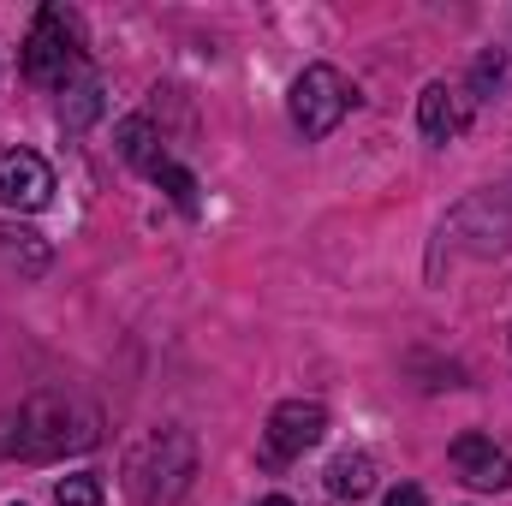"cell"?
I'll return each mask as SVG.
<instances>
[{
  "mask_svg": "<svg viewBox=\"0 0 512 506\" xmlns=\"http://www.w3.org/2000/svg\"><path fill=\"white\" fill-rule=\"evenodd\" d=\"M191 477H197V441L179 423L143 435L126 459V489L137 506H173L191 489Z\"/></svg>",
  "mask_w": 512,
  "mask_h": 506,
  "instance_id": "7a4b0ae2",
  "label": "cell"
},
{
  "mask_svg": "<svg viewBox=\"0 0 512 506\" xmlns=\"http://www.w3.org/2000/svg\"><path fill=\"white\" fill-rule=\"evenodd\" d=\"M256 506H292V501L286 495H268V501H256Z\"/></svg>",
  "mask_w": 512,
  "mask_h": 506,
  "instance_id": "2e32d148",
  "label": "cell"
},
{
  "mask_svg": "<svg viewBox=\"0 0 512 506\" xmlns=\"http://www.w3.org/2000/svg\"><path fill=\"white\" fill-rule=\"evenodd\" d=\"M501 78H507V48H483L477 66H471V102H477V96H495Z\"/></svg>",
  "mask_w": 512,
  "mask_h": 506,
  "instance_id": "4fadbf2b",
  "label": "cell"
},
{
  "mask_svg": "<svg viewBox=\"0 0 512 506\" xmlns=\"http://www.w3.org/2000/svg\"><path fill=\"white\" fill-rule=\"evenodd\" d=\"M90 66H84V18L72 12V6H60V0H48L42 12H36V24H30V36H24V78L36 84V90H66L72 78H84Z\"/></svg>",
  "mask_w": 512,
  "mask_h": 506,
  "instance_id": "3957f363",
  "label": "cell"
},
{
  "mask_svg": "<svg viewBox=\"0 0 512 506\" xmlns=\"http://www.w3.org/2000/svg\"><path fill=\"white\" fill-rule=\"evenodd\" d=\"M0 203L18 209V215L48 209V203H54V167H48L36 149L6 143V149H0Z\"/></svg>",
  "mask_w": 512,
  "mask_h": 506,
  "instance_id": "8992f818",
  "label": "cell"
},
{
  "mask_svg": "<svg viewBox=\"0 0 512 506\" xmlns=\"http://www.w3.org/2000/svg\"><path fill=\"white\" fill-rule=\"evenodd\" d=\"M447 459H453L459 483H471V489H483V495L512 489V447H501V441L483 435V429H465V435L447 447Z\"/></svg>",
  "mask_w": 512,
  "mask_h": 506,
  "instance_id": "52a82bcc",
  "label": "cell"
},
{
  "mask_svg": "<svg viewBox=\"0 0 512 506\" xmlns=\"http://www.w3.org/2000/svg\"><path fill=\"white\" fill-rule=\"evenodd\" d=\"M382 506H429V495H423L417 483H399V489H393V495H387Z\"/></svg>",
  "mask_w": 512,
  "mask_h": 506,
  "instance_id": "9a60e30c",
  "label": "cell"
},
{
  "mask_svg": "<svg viewBox=\"0 0 512 506\" xmlns=\"http://www.w3.org/2000/svg\"><path fill=\"white\" fill-rule=\"evenodd\" d=\"M376 489V459L364 453V447H346L334 465H328V495H340V501H364Z\"/></svg>",
  "mask_w": 512,
  "mask_h": 506,
  "instance_id": "30bf717a",
  "label": "cell"
},
{
  "mask_svg": "<svg viewBox=\"0 0 512 506\" xmlns=\"http://www.w3.org/2000/svg\"><path fill=\"white\" fill-rule=\"evenodd\" d=\"M96 114H102V78H96V72H84V78H72V84L60 90V126L84 131Z\"/></svg>",
  "mask_w": 512,
  "mask_h": 506,
  "instance_id": "8fae6325",
  "label": "cell"
},
{
  "mask_svg": "<svg viewBox=\"0 0 512 506\" xmlns=\"http://www.w3.org/2000/svg\"><path fill=\"white\" fill-rule=\"evenodd\" d=\"M54 501L60 506H102V477H90V471L84 477H60L54 483Z\"/></svg>",
  "mask_w": 512,
  "mask_h": 506,
  "instance_id": "5bb4252c",
  "label": "cell"
},
{
  "mask_svg": "<svg viewBox=\"0 0 512 506\" xmlns=\"http://www.w3.org/2000/svg\"><path fill=\"white\" fill-rule=\"evenodd\" d=\"M149 185H161V191H167V197H173L185 215H197V173H191V167H179L173 155H167V161L149 173Z\"/></svg>",
  "mask_w": 512,
  "mask_h": 506,
  "instance_id": "7c38bea8",
  "label": "cell"
},
{
  "mask_svg": "<svg viewBox=\"0 0 512 506\" xmlns=\"http://www.w3.org/2000/svg\"><path fill=\"white\" fill-rule=\"evenodd\" d=\"M322 435H328V405H322V399H286V405H274V411H268V429H262V441H268V459H274V465L304 459Z\"/></svg>",
  "mask_w": 512,
  "mask_h": 506,
  "instance_id": "5b68a950",
  "label": "cell"
},
{
  "mask_svg": "<svg viewBox=\"0 0 512 506\" xmlns=\"http://www.w3.org/2000/svg\"><path fill=\"white\" fill-rule=\"evenodd\" d=\"M352 102H358L352 78H346L340 66L316 60V66H304V72L292 78L286 114H292V126H298V137H304V143H322L328 131H334L340 120H346V114H352Z\"/></svg>",
  "mask_w": 512,
  "mask_h": 506,
  "instance_id": "277c9868",
  "label": "cell"
},
{
  "mask_svg": "<svg viewBox=\"0 0 512 506\" xmlns=\"http://www.w3.org/2000/svg\"><path fill=\"white\" fill-rule=\"evenodd\" d=\"M102 441V411L78 393H36L0 411V459H60Z\"/></svg>",
  "mask_w": 512,
  "mask_h": 506,
  "instance_id": "6da1fadb",
  "label": "cell"
},
{
  "mask_svg": "<svg viewBox=\"0 0 512 506\" xmlns=\"http://www.w3.org/2000/svg\"><path fill=\"white\" fill-rule=\"evenodd\" d=\"M114 143H120V161H126V167H137L143 179H149V173L167 161V149H161V131H155V120H149V114H131V120H120Z\"/></svg>",
  "mask_w": 512,
  "mask_h": 506,
  "instance_id": "9c48e42d",
  "label": "cell"
},
{
  "mask_svg": "<svg viewBox=\"0 0 512 506\" xmlns=\"http://www.w3.org/2000/svg\"><path fill=\"white\" fill-rule=\"evenodd\" d=\"M465 126H471V96L459 84H447V78L423 84V96H417V131L429 143H453Z\"/></svg>",
  "mask_w": 512,
  "mask_h": 506,
  "instance_id": "ba28073f",
  "label": "cell"
}]
</instances>
